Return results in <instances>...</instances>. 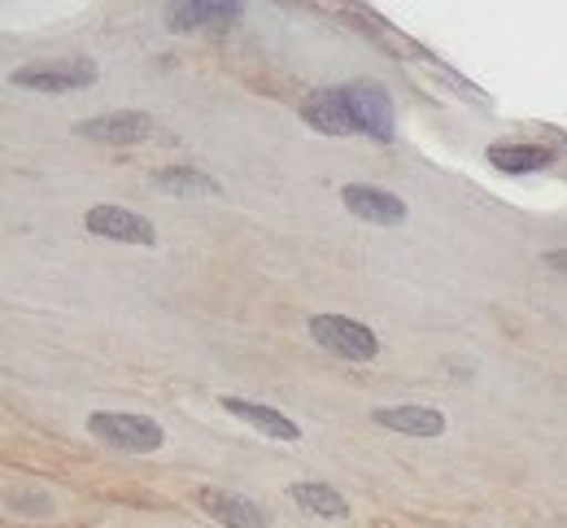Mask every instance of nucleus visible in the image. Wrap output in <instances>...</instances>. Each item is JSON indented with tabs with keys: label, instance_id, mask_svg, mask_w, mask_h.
<instances>
[{
	"label": "nucleus",
	"instance_id": "0eeeda50",
	"mask_svg": "<svg viewBox=\"0 0 567 528\" xmlns=\"http://www.w3.org/2000/svg\"><path fill=\"white\" fill-rule=\"evenodd\" d=\"M197 503H202V511H210L223 528H267V520H271L254 498L227 494V489H214V485H202V489H197Z\"/></svg>",
	"mask_w": 567,
	"mask_h": 528
},
{
	"label": "nucleus",
	"instance_id": "7ed1b4c3",
	"mask_svg": "<svg viewBox=\"0 0 567 528\" xmlns=\"http://www.w3.org/2000/svg\"><path fill=\"white\" fill-rule=\"evenodd\" d=\"M18 87L31 92H79L96 83V62L92 58H62V62H27L13 71Z\"/></svg>",
	"mask_w": 567,
	"mask_h": 528
},
{
	"label": "nucleus",
	"instance_id": "6e6552de",
	"mask_svg": "<svg viewBox=\"0 0 567 528\" xmlns=\"http://www.w3.org/2000/svg\"><path fill=\"white\" fill-rule=\"evenodd\" d=\"M83 141H96V145H141L144 136L153 132L148 114L136 110H118V114H101V118H83L74 127Z\"/></svg>",
	"mask_w": 567,
	"mask_h": 528
},
{
	"label": "nucleus",
	"instance_id": "f03ea898",
	"mask_svg": "<svg viewBox=\"0 0 567 528\" xmlns=\"http://www.w3.org/2000/svg\"><path fill=\"white\" fill-rule=\"evenodd\" d=\"M310 337L323 350H332L337 359H350V363H371L380 354V337L367 323L350 319V314H315L310 319Z\"/></svg>",
	"mask_w": 567,
	"mask_h": 528
},
{
	"label": "nucleus",
	"instance_id": "1a4fd4ad",
	"mask_svg": "<svg viewBox=\"0 0 567 528\" xmlns=\"http://www.w3.org/2000/svg\"><path fill=\"white\" fill-rule=\"evenodd\" d=\"M341 201H346V210H350L354 219H362V224L398 227L406 219V201L393 197V193H384V188H371V184H350V188L341 193Z\"/></svg>",
	"mask_w": 567,
	"mask_h": 528
},
{
	"label": "nucleus",
	"instance_id": "dca6fc26",
	"mask_svg": "<svg viewBox=\"0 0 567 528\" xmlns=\"http://www.w3.org/2000/svg\"><path fill=\"white\" fill-rule=\"evenodd\" d=\"M436 75H441V83H445V87H454V92H458L463 101H472V105H489V96H485L481 87H467V83H463V75H454L450 66H441Z\"/></svg>",
	"mask_w": 567,
	"mask_h": 528
},
{
	"label": "nucleus",
	"instance_id": "20e7f679",
	"mask_svg": "<svg viewBox=\"0 0 567 528\" xmlns=\"http://www.w3.org/2000/svg\"><path fill=\"white\" fill-rule=\"evenodd\" d=\"M350 110H354V123L362 136L371 141H393V101L380 83H346L341 87Z\"/></svg>",
	"mask_w": 567,
	"mask_h": 528
},
{
	"label": "nucleus",
	"instance_id": "4468645a",
	"mask_svg": "<svg viewBox=\"0 0 567 528\" xmlns=\"http://www.w3.org/2000/svg\"><path fill=\"white\" fill-rule=\"evenodd\" d=\"M489 162L497 170H511V175H528V170H546L555 162V149L546 145H489Z\"/></svg>",
	"mask_w": 567,
	"mask_h": 528
},
{
	"label": "nucleus",
	"instance_id": "2eb2a0df",
	"mask_svg": "<svg viewBox=\"0 0 567 528\" xmlns=\"http://www.w3.org/2000/svg\"><path fill=\"white\" fill-rule=\"evenodd\" d=\"M153 184H157L162 193H179V197H193V193H218V184H214L210 175H202V170H184V166H166V170H157V175H153Z\"/></svg>",
	"mask_w": 567,
	"mask_h": 528
},
{
	"label": "nucleus",
	"instance_id": "9d476101",
	"mask_svg": "<svg viewBox=\"0 0 567 528\" xmlns=\"http://www.w3.org/2000/svg\"><path fill=\"white\" fill-rule=\"evenodd\" d=\"M371 424L402 433V437H441L445 433V415L432 406H375Z\"/></svg>",
	"mask_w": 567,
	"mask_h": 528
},
{
	"label": "nucleus",
	"instance_id": "ddd939ff",
	"mask_svg": "<svg viewBox=\"0 0 567 528\" xmlns=\"http://www.w3.org/2000/svg\"><path fill=\"white\" fill-rule=\"evenodd\" d=\"M288 498H292L301 511L323 516V520H346V516H350V503H346L332 485H323V480H297V485H288Z\"/></svg>",
	"mask_w": 567,
	"mask_h": 528
},
{
	"label": "nucleus",
	"instance_id": "9b49d317",
	"mask_svg": "<svg viewBox=\"0 0 567 528\" xmlns=\"http://www.w3.org/2000/svg\"><path fill=\"white\" fill-rule=\"evenodd\" d=\"M218 406L227 411V415H236V420H245L249 428H258V433H267V437H276V442H297L301 437V428L280 415L276 406H258V402H245V397H218Z\"/></svg>",
	"mask_w": 567,
	"mask_h": 528
},
{
	"label": "nucleus",
	"instance_id": "f3484780",
	"mask_svg": "<svg viewBox=\"0 0 567 528\" xmlns=\"http://www.w3.org/2000/svg\"><path fill=\"white\" fill-rule=\"evenodd\" d=\"M546 267H550V271H567V249H559V253H546Z\"/></svg>",
	"mask_w": 567,
	"mask_h": 528
},
{
	"label": "nucleus",
	"instance_id": "f257e3e1",
	"mask_svg": "<svg viewBox=\"0 0 567 528\" xmlns=\"http://www.w3.org/2000/svg\"><path fill=\"white\" fill-rule=\"evenodd\" d=\"M87 433L101 437L105 446L127 454H153L162 451V442H166V433H162L157 420L132 415V411H92L87 415Z\"/></svg>",
	"mask_w": 567,
	"mask_h": 528
},
{
	"label": "nucleus",
	"instance_id": "423d86ee",
	"mask_svg": "<svg viewBox=\"0 0 567 528\" xmlns=\"http://www.w3.org/2000/svg\"><path fill=\"white\" fill-rule=\"evenodd\" d=\"M301 118H306L315 132H323V136H354L358 132L354 110H350V101H346L341 87H319V92H310V96L301 101Z\"/></svg>",
	"mask_w": 567,
	"mask_h": 528
},
{
	"label": "nucleus",
	"instance_id": "f8f14e48",
	"mask_svg": "<svg viewBox=\"0 0 567 528\" xmlns=\"http://www.w3.org/2000/svg\"><path fill=\"white\" fill-rule=\"evenodd\" d=\"M240 18V4H227V0H197V4H175L166 27L171 31H218V27H231Z\"/></svg>",
	"mask_w": 567,
	"mask_h": 528
},
{
	"label": "nucleus",
	"instance_id": "39448f33",
	"mask_svg": "<svg viewBox=\"0 0 567 528\" xmlns=\"http://www.w3.org/2000/svg\"><path fill=\"white\" fill-rule=\"evenodd\" d=\"M87 231L92 236H105V240H123V245H157V231L153 224L136 215V210H127V206H92L87 210Z\"/></svg>",
	"mask_w": 567,
	"mask_h": 528
}]
</instances>
